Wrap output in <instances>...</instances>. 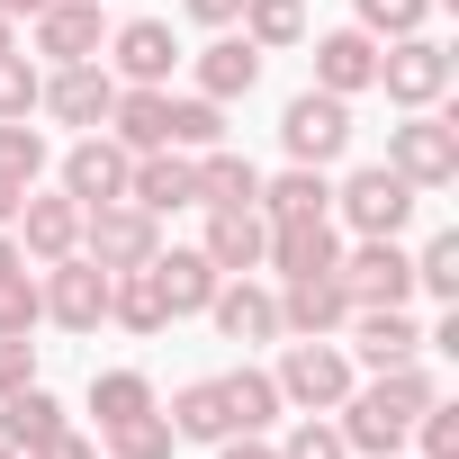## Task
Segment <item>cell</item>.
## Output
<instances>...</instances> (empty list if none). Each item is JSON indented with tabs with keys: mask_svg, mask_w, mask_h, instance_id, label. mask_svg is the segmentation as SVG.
<instances>
[{
	"mask_svg": "<svg viewBox=\"0 0 459 459\" xmlns=\"http://www.w3.org/2000/svg\"><path fill=\"white\" fill-rule=\"evenodd\" d=\"M37 298H46V316H55L64 333H100V325H108V271H100L91 253H64V262H46Z\"/></svg>",
	"mask_w": 459,
	"mask_h": 459,
	"instance_id": "9c48e42d",
	"label": "cell"
},
{
	"mask_svg": "<svg viewBox=\"0 0 459 459\" xmlns=\"http://www.w3.org/2000/svg\"><path fill=\"white\" fill-rule=\"evenodd\" d=\"M171 64H180V37H171V19H126V28H108V73H117V82L171 91Z\"/></svg>",
	"mask_w": 459,
	"mask_h": 459,
	"instance_id": "8fae6325",
	"label": "cell"
},
{
	"mask_svg": "<svg viewBox=\"0 0 459 459\" xmlns=\"http://www.w3.org/2000/svg\"><path fill=\"white\" fill-rule=\"evenodd\" d=\"M55 432H64V405H55V396H46L37 378H28L19 396H0V441H10L19 459H28L37 441H55Z\"/></svg>",
	"mask_w": 459,
	"mask_h": 459,
	"instance_id": "4316f807",
	"label": "cell"
},
{
	"mask_svg": "<svg viewBox=\"0 0 459 459\" xmlns=\"http://www.w3.org/2000/svg\"><path fill=\"white\" fill-rule=\"evenodd\" d=\"M46 10V0H0V19H37Z\"/></svg>",
	"mask_w": 459,
	"mask_h": 459,
	"instance_id": "7dc6e473",
	"label": "cell"
},
{
	"mask_svg": "<svg viewBox=\"0 0 459 459\" xmlns=\"http://www.w3.org/2000/svg\"><path fill=\"white\" fill-rule=\"evenodd\" d=\"M207 316H216V333L225 342H280V289H262L253 271H235V280H216V298H207Z\"/></svg>",
	"mask_w": 459,
	"mask_h": 459,
	"instance_id": "5bb4252c",
	"label": "cell"
},
{
	"mask_svg": "<svg viewBox=\"0 0 459 459\" xmlns=\"http://www.w3.org/2000/svg\"><path fill=\"white\" fill-rule=\"evenodd\" d=\"M10 235H19L28 262H64V253H82V198H64V189H28Z\"/></svg>",
	"mask_w": 459,
	"mask_h": 459,
	"instance_id": "4fadbf2b",
	"label": "cell"
},
{
	"mask_svg": "<svg viewBox=\"0 0 459 459\" xmlns=\"http://www.w3.org/2000/svg\"><path fill=\"white\" fill-rule=\"evenodd\" d=\"M28 28H37V55H46V64H100V46H108L100 0H46Z\"/></svg>",
	"mask_w": 459,
	"mask_h": 459,
	"instance_id": "9a60e30c",
	"label": "cell"
},
{
	"mask_svg": "<svg viewBox=\"0 0 459 459\" xmlns=\"http://www.w3.org/2000/svg\"><path fill=\"white\" fill-rule=\"evenodd\" d=\"M333 280L351 289V307H405V298H414V253H405L396 235H360V244L333 262Z\"/></svg>",
	"mask_w": 459,
	"mask_h": 459,
	"instance_id": "52a82bcc",
	"label": "cell"
},
{
	"mask_svg": "<svg viewBox=\"0 0 459 459\" xmlns=\"http://www.w3.org/2000/svg\"><path fill=\"white\" fill-rule=\"evenodd\" d=\"M414 289L441 298V307H459V235H432V244L414 253Z\"/></svg>",
	"mask_w": 459,
	"mask_h": 459,
	"instance_id": "d590c367",
	"label": "cell"
},
{
	"mask_svg": "<svg viewBox=\"0 0 459 459\" xmlns=\"http://www.w3.org/2000/svg\"><path fill=\"white\" fill-rule=\"evenodd\" d=\"M198 100H244L253 82H262V46L253 37H235V28H216V46H198Z\"/></svg>",
	"mask_w": 459,
	"mask_h": 459,
	"instance_id": "7402d4cb",
	"label": "cell"
},
{
	"mask_svg": "<svg viewBox=\"0 0 459 459\" xmlns=\"http://www.w3.org/2000/svg\"><path fill=\"white\" fill-rule=\"evenodd\" d=\"M423 360V325L405 307H351V369H396Z\"/></svg>",
	"mask_w": 459,
	"mask_h": 459,
	"instance_id": "2e32d148",
	"label": "cell"
},
{
	"mask_svg": "<svg viewBox=\"0 0 459 459\" xmlns=\"http://www.w3.org/2000/svg\"><path fill=\"white\" fill-rule=\"evenodd\" d=\"M28 459H100V450H91V441H82V432H73V423H64V432H55V441H37V450H28Z\"/></svg>",
	"mask_w": 459,
	"mask_h": 459,
	"instance_id": "7bdbcfd3",
	"label": "cell"
},
{
	"mask_svg": "<svg viewBox=\"0 0 459 459\" xmlns=\"http://www.w3.org/2000/svg\"><path fill=\"white\" fill-rule=\"evenodd\" d=\"M271 378H280V405H298V414H333V405L360 387V378H351V351H342L333 333H316V342H289Z\"/></svg>",
	"mask_w": 459,
	"mask_h": 459,
	"instance_id": "7a4b0ae2",
	"label": "cell"
},
{
	"mask_svg": "<svg viewBox=\"0 0 459 459\" xmlns=\"http://www.w3.org/2000/svg\"><path fill=\"white\" fill-rule=\"evenodd\" d=\"M414 180L405 171H387V162H360L342 189H333V207H342V225L351 235H405V216H414Z\"/></svg>",
	"mask_w": 459,
	"mask_h": 459,
	"instance_id": "8992f818",
	"label": "cell"
},
{
	"mask_svg": "<svg viewBox=\"0 0 459 459\" xmlns=\"http://www.w3.org/2000/svg\"><path fill=\"white\" fill-rule=\"evenodd\" d=\"M216 387H225V414H235V432H271V423H280V378H271V369L244 360V369H225Z\"/></svg>",
	"mask_w": 459,
	"mask_h": 459,
	"instance_id": "83f0119b",
	"label": "cell"
},
{
	"mask_svg": "<svg viewBox=\"0 0 459 459\" xmlns=\"http://www.w3.org/2000/svg\"><path fill=\"white\" fill-rule=\"evenodd\" d=\"M262 55H280V46H298L307 37V0H244V19H235Z\"/></svg>",
	"mask_w": 459,
	"mask_h": 459,
	"instance_id": "1f68e13d",
	"label": "cell"
},
{
	"mask_svg": "<svg viewBox=\"0 0 459 459\" xmlns=\"http://www.w3.org/2000/svg\"><path fill=\"white\" fill-rule=\"evenodd\" d=\"M10 271H28V253H19V235H10V225H0V280H10Z\"/></svg>",
	"mask_w": 459,
	"mask_h": 459,
	"instance_id": "f6af8a7d",
	"label": "cell"
},
{
	"mask_svg": "<svg viewBox=\"0 0 459 459\" xmlns=\"http://www.w3.org/2000/svg\"><path fill=\"white\" fill-rule=\"evenodd\" d=\"M46 316V298H37V280L28 271H10V280H0V333H28Z\"/></svg>",
	"mask_w": 459,
	"mask_h": 459,
	"instance_id": "ab89813d",
	"label": "cell"
},
{
	"mask_svg": "<svg viewBox=\"0 0 459 459\" xmlns=\"http://www.w3.org/2000/svg\"><path fill=\"white\" fill-rule=\"evenodd\" d=\"M180 450V432H171V414L153 405V414H126V423H108V459H171Z\"/></svg>",
	"mask_w": 459,
	"mask_h": 459,
	"instance_id": "d6a6232c",
	"label": "cell"
},
{
	"mask_svg": "<svg viewBox=\"0 0 459 459\" xmlns=\"http://www.w3.org/2000/svg\"><path fill=\"white\" fill-rule=\"evenodd\" d=\"M387 171H405L414 189H450L459 180V126L441 108H405V126H387Z\"/></svg>",
	"mask_w": 459,
	"mask_h": 459,
	"instance_id": "277c9868",
	"label": "cell"
},
{
	"mask_svg": "<svg viewBox=\"0 0 459 459\" xmlns=\"http://www.w3.org/2000/svg\"><path fill=\"white\" fill-rule=\"evenodd\" d=\"M37 108H46L55 126H108V108H117V73H108V64H55L46 91H37Z\"/></svg>",
	"mask_w": 459,
	"mask_h": 459,
	"instance_id": "30bf717a",
	"label": "cell"
},
{
	"mask_svg": "<svg viewBox=\"0 0 459 459\" xmlns=\"http://www.w3.org/2000/svg\"><path fill=\"white\" fill-rule=\"evenodd\" d=\"M28 378H37V342L28 333H0V396H19Z\"/></svg>",
	"mask_w": 459,
	"mask_h": 459,
	"instance_id": "60d3db41",
	"label": "cell"
},
{
	"mask_svg": "<svg viewBox=\"0 0 459 459\" xmlns=\"http://www.w3.org/2000/svg\"><path fill=\"white\" fill-rule=\"evenodd\" d=\"M108 316H117L126 333H162V325H171V307H162V289H153L144 262H135V271H108Z\"/></svg>",
	"mask_w": 459,
	"mask_h": 459,
	"instance_id": "f1b7e54d",
	"label": "cell"
},
{
	"mask_svg": "<svg viewBox=\"0 0 459 459\" xmlns=\"http://www.w3.org/2000/svg\"><path fill=\"white\" fill-rule=\"evenodd\" d=\"M280 280H316L342 262V235H333V216H298V225H271V253H262Z\"/></svg>",
	"mask_w": 459,
	"mask_h": 459,
	"instance_id": "44dd1931",
	"label": "cell"
},
{
	"mask_svg": "<svg viewBox=\"0 0 459 459\" xmlns=\"http://www.w3.org/2000/svg\"><path fill=\"white\" fill-rule=\"evenodd\" d=\"M216 459H280V450H271L262 432H225V441H216Z\"/></svg>",
	"mask_w": 459,
	"mask_h": 459,
	"instance_id": "ee69618b",
	"label": "cell"
},
{
	"mask_svg": "<svg viewBox=\"0 0 459 459\" xmlns=\"http://www.w3.org/2000/svg\"><path fill=\"white\" fill-rule=\"evenodd\" d=\"M0 459H19V450H10V441H0Z\"/></svg>",
	"mask_w": 459,
	"mask_h": 459,
	"instance_id": "681fc988",
	"label": "cell"
},
{
	"mask_svg": "<svg viewBox=\"0 0 459 459\" xmlns=\"http://www.w3.org/2000/svg\"><path fill=\"white\" fill-rule=\"evenodd\" d=\"M37 91H46V73L10 46V55H0V117H37Z\"/></svg>",
	"mask_w": 459,
	"mask_h": 459,
	"instance_id": "74e56055",
	"label": "cell"
},
{
	"mask_svg": "<svg viewBox=\"0 0 459 459\" xmlns=\"http://www.w3.org/2000/svg\"><path fill=\"white\" fill-rule=\"evenodd\" d=\"M198 253H207L225 280H235V271H262V253H271V216H262V207H207Z\"/></svg>",
	"mask_w": 459,
	"mask_h": 459,
	"instance_id": "e0dca14e",
	"label": "cell"
},
{
	"mask_svg": "<svg viewBox=\"0 0 459 459\" xmlns=\"http://www.w3.org/2000/svg\"><path fill=\"white\" fill-rule=\"evenodd\" d=\"M126 198H135L144 216L198 207V162H189V153H171V144H153V153H135V171H126Z\"/></svg>",
	"mask_w": 459,
	"mask_h": 459,
	"instance_id": "d6986e66",
	"label": "cell"
},
{
	"mask_svg": "<svg viewBox=\"0 0 459 459\" xmlns=\"http://www.w3.org/2000/svg\"><path fill=\"white\" fill-rule=\"evenodd\" d=\"M46 162H55V153H46V126L0 117V171H10L19 189H37V180H46Z\"/></svg>",
	"mask_w": 459,
	"mask_h": 459,
	"instance_id": "836d02e7",
	"label": "cell"
},
{
	"mask_svg": "<svg viewBox=\"0 0 459 459\" xmlns=\"http://www.w3.org/2000/svg\"><path fill=\"white\" fill-rule=\"evenodd\" d=\"M378 91L396 100V108H441L450 100V46L441 37H387L378 46Z\"/></svg>",
	"mask_w": 459,
	"mask_h": 459,
	"instance_id": "3957f363",
	"label": "cell"
},
{
	"mask_svg": "<svg viewBox=\"0 0 459 459\" xmlns=\"http://www.w3.org/2000/svg\"><path fill=\"white\" fill-rule=\"evenodd\" d=\"M126 171H135V153H126L108 126H91V135L64 153V198H82V207H108V198H126Z\"/></svg>",
	"mask_w": 459,
	"mask_h": 459,
	"instance_id": "7c38bea8",
	"label": "cell"
},
{
	"mask_svg": "<svg viewBox=\"0 0 459 459\" xmlns=\"http://www.w3.org/2000/svg\"><path fill=\"white\" fill-rule=\"evenodd\" d=\"M108 135L126 153H153L171 144V91H144V82H117V108H108Z\"/></svg>",
	"mask_w": 459,
	"mask_h": 459,
	"instance_id": "cb8c5ba5",
	"label": "cell"
},
{
	"mask_svg": "<svg viewBox=\"0 0 459 459\" xmlns=\"http://www.w3.org/2000/svg\"><path fill=\"white\" fill-rule=\"evenodd\" d=\"M280 459H351V441H342L325 414H298V432L280 441Z\"/></svg>",
	"mask_w": 459,
	"mask_h": 459,
	"instance_id": "f35d334b",
	"label": "cell"
},
{
	"mask_svg": "<svg viewBox=\"0 0 459 459\" xmlns=\"http://www.w3.org/2000/svg\"><path fill=\"white\" fill-rule=\"evenodd\" d=\"M153 405H162V396H153L144 369H100V378H91V414H100V432L126 423V414H153Z\"/></svg>",
	"mask_w": 459,
	"mask_h": 459,
	"instance_id": "4dcf8cb0",
	"label": "cell"
},
{
	"mask_svg": "<svg viewBox=\"0 0 459 459\" xmlns=\"http://www.w3.org/2000/svg\"><path fill=\"white\" fill-rule=\"evenodd\" d=\"M316 91H333V100L378 91V37H369V28H333V37H316Z\"/></svg>",
	"mask_w": 459,
	"mask_h": 459,
	"instance_id": "ac0fdd59",
	"label": "cell"
},
{
	"mask_svg": "<svg viewBox=\"0 0 459 459\" xmlns=\"http://www.w3.org/2000/svg\"><path fill=\"white\" fill-rule=\"evenodd\" d=\"M271 225H298V216H333V180L316 171V162H289L280 180H262V198H253Z\"/></svg>",
	"mask_w": 459,
	"mask_h": 459,
	"instance_id": "d4e9b609",
	"label": "cell"
},
{
	"mask_svg": "<svg viewBox=\"0 0 459 459\" xmlns=\"http://www.w3.org/2000/svg\"><path fill=\"white\" fill-rule=\"evenodd\" d=\"M10 28H19V19H0V55H10V46H19V37H10Z\"/></svg>",
	"mask_w": 459,
	"mask_h": 459,
	"instance_id": "c3c4849f",
	"label": "cell"
},
{
	"mask_svg": "<svg viewBox=\"0 0 459 459\" xmlns=\"http://www.w3.org/2000/svg\"><path fill=\"white\" fill-rule=\"evenodd\" d=\"M19 198H28V189H19L10 171H0V225H19Z\"/></svg>",
	"mask_w": 459,
	"mask_h": 459,
	"instance_id": "bcb514c9",
	"label": "cell"
},
{
	"mask_svg": "<svg viewBox=\"0 0 459 459\" xmlns=\"http://www.w3.org/2000/svg\"><path fill=\"white\" fill-rule=\"evenodd\" d=\"M351 10H360V28L387 46V37H414V28L432 19V0H351Z\"/></svg>",
	"mask_w": 459,
	"mask_h": 459,
	"instance_id": "8d00e7d4",
	"label": "cell"
},
{
	"mask_svg": "<svg viewBox=\"0 0 459 459\" xmlns=\"http://www.w3.org/2000/svg\"><path fill=\"white\" fill-rule=\"evenodd\" d=\"M144 271H153V289H162V307H171V316H207V298H216V280H225L198 244H189V253L171 244V253H153Z\"/></svg>",
	"mask_w": 459,
	"mask_h": 459,
	"instance_id": "603a6c76",
	"label": "cell"
},
{
	"mask_svg": "<svg viewBox=\"0 0 459 459\" xmlns=\"http://www.w3.org/2000/svg\"><path fill=\"white\" fill-rule=\"evenodd\" d=\"M387 459H405V450H387Z\"/></svg>",
	"mask_w": 459,
	"mask_h": 459,
	"instance_id": "f907efd6",
	"label": "cell"
},
{
	"mask_svg": "<svg viewBox=\"0 0 459 459\" xmlns=\"http://www.w3.org/2000/svg\"><path fill=\"white\" fill-rule=\"evenodd\" d=\"M180 10H189L198 28H235V19H244V0H180Z\"/></svg>",
	"mask_w": 459,
	"mask_h": 459,
	"instance_id": "b9f144b4",
	"label": "cell"
},
{
	"mask_svg": "<svg viewBox=\"0 0 459 459\" xmlns=\"http://www.w3.org/2000/svg\"><path fill=\"white\" fill-rule=\"evenodd\" d=\"M171 432H180V441H225V432H235L225 387H216V378H189V387L171 396Z\"/></svg>",
	"mask_w": 459,
	"mask_h": 459,
	"instance_id": "f546056e",
	"label": "cell"
},
{
	"mask_svg": "<svg viewBox=\"0 0 459 459\" xmlns=\"http://www.w3.org/2000/svg\"><path fill=\"white\" fill-rule=\"evenodd\" d=\"M432 396H441V387H432L423 360L369 369V387H351V396L333 405V432L351 441V459H387V450H405V432H414V414H423Z\"/></svg>",
	"mask_w": 459,
	"mask_h": 459,
	"instance_id": "6da1fadb",
	"label": "cell"
},
{
	"mask_svg": "<svg viewBox=\"0 0 459 459\" xmlns=\"http://www.w3.org/2000/svg\"><path fill=\"white\" fill-rule=\"evenodd\" d=\"M280 144H289V162H342V144H351V100H333V91H298L289 108H280Z\"/></svg>",
	"mask_w": 459,
	"mask_h": 459,
	"instance_id": "ba28073f",
	"label": "cell"
},
{
	"mask_svg": "<svg viewBox=\"0 0 459 459\" xmlns=\"http://www.w3.org/2000/svg\"><path fill=\"white\" fill-rule=\"evenodd\" d=\"M342 325H351V289H342L333 271H316V280H289V289H280V333L316 342V333H342Z\"/></svg>",
	"mask_w": 459,
	"mask_h": 459,
	"instance_id": "ffe728a7",
	"label": "cell"
},
{
	"mask_svg": "<svg viewBox=\"0 0 459 459\" xmlns=\"http://www.w3.org/2000/svg\"><path fill=\"white\" fill-rule=\"evenodd\" d=\"M198 162V207H253L262 198V171L235 153V144H207V153H189Z\"/></svg>",
	"mask_w": 459,
	"mask_h": 459,
	"instance_id": "484cf974",
	"label": "cell"
},
{
	"mask_svg": "<svg viewBox=\"0 0 459 459\" xmlns=\"http://www.w3.org/2000/svg\"><path fill=\"white\" fill-rule=\"evenodd\" d=\"M82 253L100 271H135L162 253V216H144L135 198H108V207H82Z\"/></svg>",
	"mask_w": 459,
	"mask_h": 459,
	"instance_id": "5b68a950",
	"label": "cell"
},
{
	"mask_svg": "<svg viewBox=\"0 0 459 459\" xmlns=\"http://www.w3.org/2000/svg\"><path fill=\"white\" fill-rule=\"evenodd\" d=\"M207 144H225V100H171V153H207Z\"/></svg>",
	"mask_w": 459,
	"mask_h": 459,
	"instance_id": "e575fe53",
	"label": "cell"
}]
</instances>
